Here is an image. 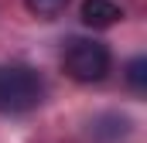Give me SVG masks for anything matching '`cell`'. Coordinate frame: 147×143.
Returning <instances> with one entry per match:
<instances>
[{
    "label": "cell",
    "mask_w": 147,
    "mask_h": 143,
    "mask_svg": "<svg viewBox=\"0 0 147 143\" xmlns=\"http://www.w3.org/2000/svg\"><path fill=\"white\" fill-rule=\"evenodd\" d=\"M45 96L38 72L24 65H0V112H28Z\"/></svg>",
    "instance_id": "obj_1"
},
{
    "label": "cell",
    "mask_w": 147,
    "mask_h": 143,
    "mask_svg": "<svg viewBox=\"0 0 147 143\" xmlns=\"http://www.w3.org/2000/svg\"><path fill=\"white\" fill-rule=\"evenodd\" d=\"M62 65H65V72L75 82H103L110 65H113V58H110L106 44H99L92 37H75V41L65 44Z\"/></svg>",
    "instance_id": "obj_2"
},
{
    "label": "cell",
    "mask_w": 147,
    "mask_h": 143,
    "mask_svg": "<svg viewBox=\"0 0 147 143\" xmlns=\"http://www.w3.org/2000/svg\"><path fill=\"white\" fill-rule=\"evenodd\" d=\"M123 17V10L113 0H82V24L89 27H110Z\"/></svg>",
    "instance_id": "obj_3"
},
{
    "label": "cell",
    "mask_w": 147,
    "mask_h": 143,
    "mask_svg": "<svg viewBox=\"0 0 147 143\" xmlns=\"http://www.w3.org/2000/svg\"><path fill=\"white\" fill-rule=\"evenodd\" d=\"M24 3H28V10H31L34 17H45V21L58 17V14L69 7V0H24Z\"/></svg>",
    "instance_id": "obj_4"
},
{
    "label": "cell",
    "mask_w": 147,
    "mask_h": 143,
    "mask_svg": "<svg viewBox=\"0 0 147 143\" xmlns=\"http://www.w3.org/2000/svg\"><path fill=\"white\" fill-rule=\"evenodd\" d=\"M144 68H147L144 58H134V61L127 65V78H130V85H134V89H144Z\"/></svg>",
    "instance_id": "obj_5"
}]
</instances>
